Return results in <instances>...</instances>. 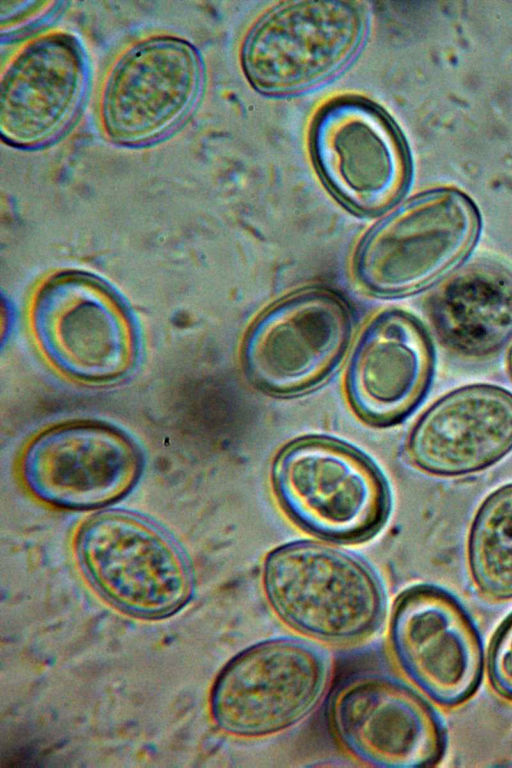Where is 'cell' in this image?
Wrapping results in <instances>:
<instances>
[{
	"label": "cell",
	"mask_w": 512,
	"mask_h": 768,
	"mask_svg": "<svg viewBox=\"0 0 512 768\" xmlns=\"http://www.w3.org/2000/svg\"><path fill=\"white\" fill-rule=\"evenodd\" d=\"M263 586L284 622L325 641L364 637L377 627L385 609L380 585L364 563L320 543H291L271 552Z\"/></svg>",
	"instance_id": "1"
},
{
	"label": "cell",
	"mask_w": 512,
	"mask_h": 768,
	"mask_svg": "<svg viewBox=\"0 0 512 768\" xmlns=\"http://www.w3.org/2000/svg\"><path fill=\"white\" fill-rule=\"evenodd\" d=\"M481 227L472 199L454 187L423 192L376 226L355 261L359 281L382 295L423 289L468 255Z\"/></svg>",
	"instance_id": "2"
},
{
	"label": "cell",
	"mask_w": 512,
	"mask_h": 768,
	"mask_svg": "<svg viewBox=\"0 0 512 768\" xmlns=\"http://www.w3.org/2000/svg\"><path fill=\"white\" fill-rule=\"evenodd\" d=\"M327 675V659L311 643L287 637L259 642L220 672L211 695L213 717L232 735L277 733L313 709Z\"/></svg>",
	"instance_id": "3"
},
{
	"label": "cell",
	"mask_w": 512,
	"mask_h": 768,
	"mask_svg": "<svg viewBox=\"0 0 512 768\" xmlns=\"http://www.w3.org/2000/svg\"><path fill=\"white\" fill-rule=\"evenodd\" d=\"M273 482L290 515L325 537H364L386 512L385 486L374 467L328 439L306 438L287 446L275 461Z\"/></svg>",
	"instance_id": "4"
},
{
	"label": "cell",
	"mask_w": 512,
	"mask_h": 768,
	"mask_svg": "<svg viewBox=\"0 0 512 768\" xmlns=\"http://www.w3.org/2000/svg\"><path fill=\"white\" fill-rule=\"evenodd\" d=\"M360 10L345 1H293L254 27L243 50L246 75L261 91L291 93L344 66L363 34Z\"/></svg>",
	"instance_id": "5"
},
{
	"label": "cell",
	"mask_w": 512,
	"mask_h": 768,
	"mask_svg": "<svg viewBox=\"0 0 512 768\" xmlns=\"http://www.w3.org/2000/svg\"><path fill=\"white\" fill-rule=\"evenodd\" d=\"M82 565L96 587L122 609L159 616L177 609L190 591V574L177 546L136 515L106 512L78 536Z\"/></svg>",
	"instance_id": "6"
},
{
	"label": "cell",
	"mask_w": 512,
	"mask_h": 768,
	"mask_svg": "<svg viewBox=\"0 0 512 768\" xmlns=\"http://www.w3.org/2000/svg\"><path fill=\"white\" fill-rule=\"evenodd\" d=\"M390 638L404 672L437 704L461 705L478 689L484 662L480 637L445 590L432 585L406 590L395 604Z\"/></svg>",
	"instance_id": "7"
},
{
	"label": "cell",
	"mask_w": 512,
	"mask_h": 768,
	"mask_svg": "<svg viewBox=\"0 0 512 768\" xmlns=\"http://www.w3.org/2000/svg\"><path fill=\"white\" fill-rule=\"evenodd\" d=\"M311 142L325 182L351 208L376 213L403 192L409 175L405 146L374 106L356 99L330 104L318 116Z\"/></svg>",
	"instance_id": "8"
},
{
	"label": "cell",
	"mask_w": 512,
	"mask_h": 768,
	"mask_svg": "<svg viewBox=\"0 0 512 768\" xmlns=\"http://www.w3.org/2000/svg\"><path fill=\"white\" fill-rule=\"evenodd\" d=\"M350 329L339 297L324 290L297 293L269 308L250 329L243 349L246 371L270 392L304 390L336 364Z\"/></svg>",
	"instance_id": "9"
},
{
	"label": "cell",
	"mask_w": 512,
	"mask_h": 768,
	"mask_svg": "<svg viewBox=\"0 0 512 768\" xmlns=\"http://www.w3.org/2000/svg\"><path fill=\"white\" fill-rule=\"evenodd\" d=\"M201 74L196 51L181 38L156 36L131 46L103 86L100 116L106 134L121 144L162 134L195 102Z\"/></svg>",
	"instance_id": "10"
},
{
	"label": "cell",
	"mask_w": 512,
	"mask_h": 768,
	"mask_svg": "<svg viewBox=\"0 0 512 768\" xmlns=\"http://www.w3.org/2000/svg\"><path fill=\"white\" fill-rule=\"evenodd\" d=\"M141 468L134 443L104 424L73 422L52 427L26 449L22 474L41 500L68 509L114 502L134 485Z\"/></svg>",
	"instance_id": "11"
},
{
	"label": "cell",
	"mask_w": 512,
	"mask_h": 768,
	"mask_svg": "<svg viewBox=\"0 0 512 768\" xmlns=\"http://www.w3.org/2000/svg\"><path fill=\"white\" fill-rule=\"evenodd\" d=\"M333 728L359 760L383 768L436 765L446 749L444 728L427 702L380 675L351 680L335 695Z\"/></svg>",
	"instance_id": "12"
},
{
	"label": "cell",
	"mask_w": 512,
	"mask_h": 768,
	"mask_svg": "<svg viewBox=\"0 0 512 768\" xmlns=\"http://www.w3.org/2000/svg\"><path fill=\"white\" fill-rule=\"evenodd\" d=\"M35 312L43 345L70 375L104 381L129 369L132 344L126 318L96 284L76 277L57 279L41 293Z\"/></svg>",
	"instance_id": "13"
},
{
	"label": "cell",
	"mask_w": 512,
	"mask_h": 768,
	"mask_svg": "<svg viewBox=\"0 0 512 768\" xmlns=\"http://www.w3.org/2000/svg\"><path fill=\"white\" fill-rule=\"evenodd\" d=\"M512 450V393L491 384L453 390L415 424L408 453L420 469L453 477L481 471Z\"/></svg>",
	"instance_id": "14"
},
{
	"label": "cell",
	"mask_w": 512,
	"mask_h": 768,
	"mask_svg": "<svg viewBox=\"0 0 512 768\" xmlns=\"http://www.w3.org/2000/svg\"><path fill=\"white\" fill-rule=\"evenodd\" d=\"M84 83V57L71 35L52 32L31 40L2 74V137L20 146L48 140L72 117Z\"/></svg>",
	"instance_id": "15"
},
{
	"label": "cell",
	"mask_w": 512,
	"mask_h": 768,
	"mask_svg": "<svg viewBox=\"0 0 512 768\" xmlns=\"http://www.w3.org/2000/svg\"><path fill=\"white\" fill-rule=\"evenodd\" d=\"M431 372L432 351L423 328L405 313L387 312L370 324L355 347L348 395L365 419L390 423L419 402Z\"/></svg>",
	"instance_id": "16"
},
{
	"label": "cell",
	"mask_w": 512,
	"mask_h": 768,
	"mask_svg": "<svg viewBox=\"0 0 512 768\" xmlns=\"http://www.w3.org/2000/svg\"><path fill=\"white\" fill-rule=\"evenodd\" d=\"M429 309L447 349L468 358L490 356L512 337V272L490 260L464 265L435 289Z\"/></svg>",
	"instance_id": "17"
},
{
	"label": "cell",
	"mask_w": 512,
	"mask_h": 768,
	"mask_svg": "<svg viewBox=\"0 0 512 768\" xmlns=\"http://www.w3.org/2000/svg\"><path fill=\"white\" fill-rule=\"evenodd\" d=\"M467 558L474 585L483 596L512 599V483L493 491L478 508Z\"/></svg>",
	"instance_id": "18"
},
{
	"label": "cell",
	"mask_w": 512,
	"mask_h": 768,
	"mask_svg": "<svg viewBox=\"0 0 512 768\" xmlns=\"http://www.w3.org/2000/svg\"><path fill=\"white\" fill-rule=\"evenodd\" d=\"M487 673L494 691L512 702V613L496 630L489 646Z\"/></svg>",
	"instance_id": "19"
},
{
	"label": "cell",
	"mask_w": 512,
	"mask_h": 768,
	"mask_svg": "<svg viewBox=\"0 0 512 768\" xmlns=\"http://www.w3.org/2000/svg\"><path fill=\"white\" fill-rule=\"evenodd\" d=\"M508 366H509L510 375L512 377V348H511L510 354H509Z\"/></svg>",
	"instance_id": "20"
}]
</instances>
